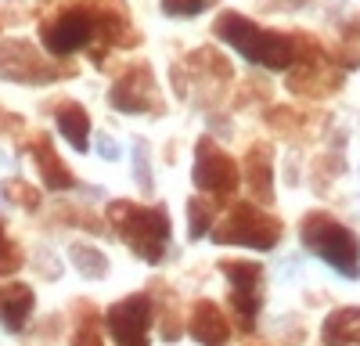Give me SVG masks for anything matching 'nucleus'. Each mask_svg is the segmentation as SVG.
<instances>
[{"label": "nucleus", "mask_w": 360, "mask_h": 346, "mask_svg": "<svg viewBox=\"0 0 360 346\" xmlns=\"http://www.w3.org/2000/svg\"><path fill=\"white\" fill-rule=\"evenodd\" d=\"M213 33L231 44L238 54L252 65H263L270 72H281L295 62V40L285 33H274V29H263L252 18L238 15V11H220L213 22Z\"/></svg>", "instance_id": "obj_1"}, {"label": "nucleus", "mask_w": 360, "mask_h": 346, "mask_svg": "<svg viewBox=\"0 0 360 346\" xmlns=\"http://www.w3.org/2000/svg\"><path fill=\"white\" fill-rule=\"evenodd\" d=\"M108 224L144 264H159L169 245V213L162 206H137L130 198H115L108 206Z\"/></svg>", "instance_id": "obj_2"}, {"label": "nucleus", "mask_w": 360, "mask_h": 346, "mask_svg": "<svg viewBox=\"0 0 360 346\" xmlns=\"http://www.w3.org/2000/svg\"><path fill=\"white\" fill-rule=\"evenodd\" d=\"M299 238H303V245L321 256L332 271H339L342 278H356L360 274V242L356 235L339 224L332 213L324 210H314L303 217V224H299Z\"/></svg>", "instance_id": "obj_3"}, {"label": "nucleus", "mask_w": 360, "mask_h": 346, "mask_svg": "<svg viewBox=\"0 0 360 346\" xmlns=\"http://www.w3.org/2000/svg\"><path fill=\"white\" fill-rule=\"evenodd\" d=\"M285 235V227L274 213H266V206H256V202H234L227 210V217L220 224H213L209 238L217 245H245V249H274Z\"/></svg>", "instance_id": "obj_4"}, {"label": "nucleus", "mask_w": 360, "mask_h": 346, "mask_svg": "<svg viewBox=\"0 0 360 346\" xmlns=\"http://www.w3.org/2000/svg\"><path fill=\"white\" fill-rule=\"evenodd\" d=\"M295 40V69L288 72V91L303 98H324L342 86V69L328 58V51L310 37H292Z\"/></svg>", "instance_id": "obj_5"}, {"label": "nucleus", "mask_w": 360, "mask_h": 346, "mask_svg": "<svg viewBox=\"0 0 360 346\" xmlns=\"http://www.w3.org/2000/svg\"><path fill=\"white\" fill-rule=\"evenodd\" d=\"M220 274L231 281V310L238 332H252L263 310V264L256 260H220Z\"/></svg>", "instance_id": "obj_6"}, {"label": "nucleus", "mask_w": 360, "mask_h": 346, "mask_svg": "<svg viewBox=\"0 0 360 346\" xmlns=\"http://www.w3.org/2000/svg\"><path fill=\"white\" fill-rule=\"evenodd\" d=\"M195 188L205 191L209 198H231L238 191V181H242V166H238L213 137H202L195 148Z\"/></svg>", "instance_id": "obj_7"}, {"label": "nucleus", "mask_w": 360, "mask_h": 346, "mask_svg": "<svg viewBox=\"0 0 360 346\" xmlns=\"http://www.w3.org/2000/svg\"><path fill=\"white\" fill-rule=\"evenodd\" d=\"M72 69L54 65L25 40H4L0 44V79L8 83H54L58 76H69Z\"/></svg>", "instance_id": "obj_8"}, {"label": "nucleus", "mask_w": 360, "mask_h": 346, "mask_svg": "<svg viewBox=\"0 0 360 346\" xmlns=\"http://www.w3.org/2000/svg\"><path fill=\"white\" fill-rule=\"evenodd\" d=\"M152 296L148 293H134L127 300H119L108 307L105 325L115 339V346H148V328H152Z\"/></svg>", "instance_id": "obj_9"}, {"label": "nucleus", "mask_w": 360, "mask_h": 346, "mask_svg": "<svg viewBox=\"0 0 360 346\" xmlns=\"http://www.w3.org/2000/svg\"><path fill=\"white\" fill-rule=\"evenodd\" d=\"M108 101L115 112H127V115H144V112H155L162 115V98H159V86H155V72L148 65H134L123 76L115 79V86L108 91Z\"/></svg>", "instance_id": "obj_10"}, {"label": "nucleus", "mask_w": 360, "mask_h": 346, "mask_svg": "<svg viewBox=\"0 0 360 346\" xmlns=\"http://www.w3.org/2000/svg\"><path fill=\"white\" fill-rule=\"evenodd\" d=\"M40 40L54 58H69L94 40V15H90V8H65L62 15L44 22Z\"/></svg>", "instance_id": "obj_11"}, {"label": "nucleus", "mask_w": 360, "mask_h": 346, "mask_svg": "<svg viewBox=\"0 0 360 346\" xmlns=\"http://www.w3.org/2000/svg\"><path fill=\"white\" fill-rule=\"evenodd\" d=\"M242 181H245L256 206H270L274 202V152H270V144H252L245 152Z\"/></svg>", "instance_id": "obj_12"}, {"label": "nucleus", "mask_w": 360, "mask_h": 346, "mask_svg": "<svg viewBox=\"0 0 360 346\" xmlns=\"http://www.w3.org/2000/svg\"><path fill=\"white\" fill-rule=\"evenodd\" d=\"M188 332H191V339L198 346H227L231 342V321H227V314L213 300H198L191 307Z\"/></svg>", "instance_id": "obj_13"}, {"label": "nucleus", "mask_w": 360, "mask_h": 346, "mask_svg": "<svg viewBox=\"0 0 360 346\" xmlns=\"http://www.w3.org/2000/svg\"><path fill=\"white\" fill-rule=\"evenodd\" d=\"M33 162H37V173L44 177V184H47L51 191H69V188H76L72 169L58 159V152H54V144H51L47 134H40V137L33 141Z\"/></svg>", "instance_id": "obj_14"}, {"label": "nucleus", "mask_w": 360, "mask_h": 346, "mask_svg": "<svg viewBox=\"0 0 360 346\" xmlns=\"http://www.w3.org/2000/svg\"><path fill=\"white\" fill-rule=\"evenodd\" d=\"M33 288H25L18 281L11 285H0V325H4L8 332H22L29 314H33Z\"/></svg>", "instance_id": "obj_15"}, {"label": "nucleus", "mask_w": 360, "mask_h": 346, "mask_svg": "<svg viewBox=\"0 0 360 346\" xmlns=\"http://www.w3.org/2000/svg\"><path fill=\"white\" fill-rule=\"evenodd\" d=\"M324 346H360V307H339L321 325Z\"/></svg>", "instance_id": "obj_16"}, {"label": "nucleus", "mask_w": 360, "mask_h": 346, "mask_svg": "<svg viewBox=\"0 0 360 346\" xmlns=\"http://www.w3.org/2000/svg\"><path fill=\"white\" fill-rule=\"evenodd\" d=\"M58 120V130H62V137L72 144L76 152H86L90 148V115L79 101H62L54 112Z\"/></svg>", "instance_id": "obj_17"}, {"label": "nucleus", "mask_w": 360, "mask_h": 346, "mask_svg": "<svg viewBox=\"0 0 360 346\" xmlns=\"http://www.w3.org/2000/svg\"><path fill=\"white\" fill-rule=\"evenodd\" d=\"M152 293L162 296V307H159V335H162L166 342L180 339L184 325H180V310H176V300H173V293H169V285H166V281H155Z\"/></svg>", "instance_id": "obj_18"}, {"label": "nucleus", "mask_w": 360, "mask_h": 346, "mask_svg": "<svg viewBox=\"0 0 360 346\" xmlns=\"http://www.w3.org/2000/svg\"><path fill=\"white\" fill-rule=\"evenodd\" d=\"M188 69H195V72H202V76H217L220 83H227V79L234 76L231 62H227L217 47H198V51L188 58Z\"/></svg>", "instance_id": "obj_19"}, {"label": "nucleus", "mask_w": 360, "mask_h": 346, "mask_svg": "<svg viewBox=\"0 0 360 346\" xmlns=\"http://www.w3.org/2000/svg\"><path fill=\"white\" fill-rule=\"evenodd\" d=\"M69 256H72V264H76V271H79L83 278H105V274H108V256H105L101 249H94V245L76 242V245L69 249Z\"/></svg>", "instance_id": "obj_20"}, {"label": "nucleus", "mask_w": 360, "mask_h": 346, "mask_svg": "<svg viewBox=\"0 0 360 346\" xmlns=\"http://www.w3.org/2000/svg\"><path fill=\"white\" fill-rule=\"evenodd\" d=\"M213 217H217V202H209L205 195H195L188 202V231L191 238H205L213 231Z\"/></svg>", "instance_id": "obj_21"}, {"label": "nucleus", "mask_w": 360, "mask_h": 346, "mask_svg": "<svg viewBox=\"0 0 360 346\" xmlns=\"http://www.w3.org/2000/svg\"><path fill=\"white\" fill-rule=\"evenodd\" d=\"M263 120H266V127H270V130H278V134H292L299 123H303V115H299L295 108L278 105V108H270V112L263 115Z\"/></svg>", "instance_id": "obj_22"}, {"label": "nucleus", "mask_w": 360, "mask_h": 346, "mask_svg": "<svg viewBox=\"0 0 360 346\" xmlns=\"http://www.w3.org/2000/svg\"><path fill=\"white\" fill-rule=\"evenodd\" d=\"M22 264H25V252H22V245L18 242H0V278H8V274H15V271H22Z\"/></svg>", "instance_id": "obj_23"}, {"label": "nucleus", "mask_w": 360, "mask_h": 346, "mask_svg": "<svg viewBox=\"0 0 360 346\" xmlns=\"http://www.w3.org/2000/svg\"><path fill=\"white\" fill-rule=\"evenodd\" d=\"M213 0H162V11L169 15V18H195V15H202Z\"/></svg>", "instance_id": "obj_24"}, {"label": "nucleus", "mask_w": 360, "mask_h": 346, "mask_svg": "<svg viewBox=\"0 0 360 346\" xmlns=\"http://www.w3.org/2000/svg\"><path fill=\"white\" fill-rule=\"evenodd\" d=\"M4 195L15 198L18 206H25V210H40V191L29 188L25 181H8V184H4Z\"/></svg>", "instance_id": "obj_25"}, {"label": "nucleus", "mask_w": 360, "mask_h": 346, "mask_svg": "<svg viewBox=\"0 0 360 346\" xmlns=\"http://www.w3.org/2000/svg\"><path fill=\"white\" fill-rule=\"evenodd\" d=\"M134 169H137V184L144 191H152V173H148V144L134 141Z\"/></svg>", "instance_id": "obj_26"}, {"label": "nucleus", "mask_w": 360, "mask_h": 346, "mask_svg": "<svg viewBox=\"0 0 360 346\" xmlns=\"http://www.w3.org/2000/svg\"><path fill=\"white\" fill-rule=\"evenodd\" d=\"M72 346H105L98 325H94V321H83V325L76 328V335H72Z\"/></svg>", "instance_id": "obj_27"}, {"label": "nucleus", "mask_w": 360, "mask_h": 346, "mask_svg": "<svg viewBox=\"0 0 360 346\" xmlns=\"http://www.w3.org/2000/svg\"><path fill=\"white\" fill-rule=\"evenodd\" d=\"M98 155H101V159H112V162H115V159L123 155V152H119V144H115V141H112L108 134H98Z\"/></svg>", "instance_id": "obj_28"}, {"label": "nucleus", "mask_w": 360, "mask_h": 346, "mask_svg": "<svg viewBox=\"0 0 360 346\" xmlns=\"http://www.w3.org/2000/svg\"><path fill=\"white\" fill-rule=\"evenodd\" d=\"M288 4H295V8H303V4H307V0H288Z\"/></svg>", "instance_id": "obj_29"}, {"label": "nucleus", "mask_w": 360, "mask_h": 346, "mask_svg": "<svg viewBox=\"0 0 360 346\" xmlns=\"http://www.w3.org/2000/svg\"><path fill=\"white\" fill-rule=\"evenodd\" d=\"M0 242H4V224H0Z\"/></svg>", "instance_id": "obj_30"}, {"label": "nucleus", "mask_w": 360, "mask_h": 346, "mask_svg": "<svg viewBox=\"0 0 360 346\" xmlns=\"http://www.w3.org/2000/svg\"><path fill=\"white\" fill-rule=\"evenodd\" d=\"M0 115H4V112H0Z\"/></svg>", "instance_id": "obj_31"}]
</instances>
